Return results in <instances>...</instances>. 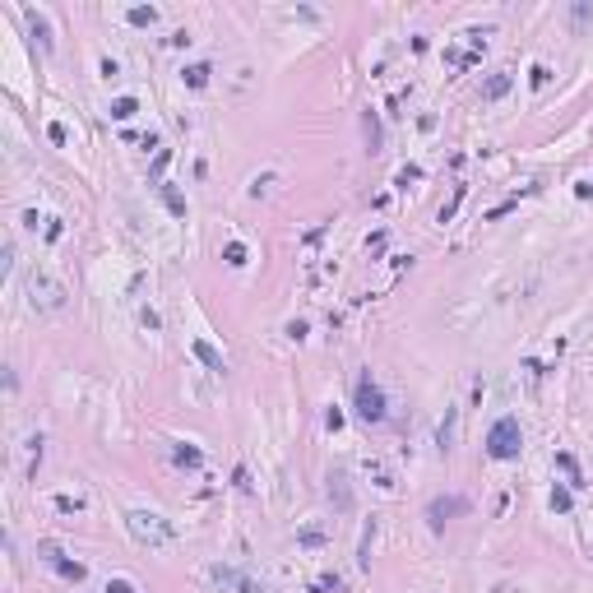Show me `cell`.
<instances>
[{"mask_svg": "<svg viewBox=\"0 0 593 593\" xmlns=\"http://www.w3.org/2000/svg\"><path fill=\"white\" fill-rule=\"evenodd\" d=\"M195 357H200V362H204V366H209V371H223V357H218V353H214V348H209V343H204V339L195 343Z\"/></svg>", "mask_w": 593, "mask_h": 593, "instance_id": "5", "label": "cell"}, {"mask_svg": "<svg viewBox=\"0 0 593 593\" xmlns=\"http://www.w3.org/2000/svg\"><path fill=\"white\" fill-rule=\"evenodd\" d=\"M112 593H130V584H112Z\"/></svg>", "mask_w": 593, "mask_h": 593, "instance_id": "8", "label": "cell"}, {"mask_svg": "<svg viewBox=\"0 0 593 593\" xmlns=\"http://www.w3.org/2000/svg\"><path fill=\"white\" fill-rule=\"evenodd\" d=\"M487 450H491V459H510L514 450H519V422H514V417H501V422L491 426V436H487Z\"/></svg>", "mask_w": 593, "mask_h": 593, "instance_id": "1", "label": "cell"}, {"mask_svg": "<svg viewBox=\"0 0 593 593\" xmlns=\"http://www.w3.org/2000/svg\"><path fill=\"white\" fill-rule=\"evenodd\" d=\"M130 112H135V103H130V98H121V103H116V107H112V116H121V121H126V116H130Z\"/></svg>", "mask_w": 593, "mask_h": 593, "instance_id": "7", "label": "cell"}, {"mask_svg": "<svg viewBox=\"0 0 593 593\" xmlns=\"http://www.w3.org/2000/svg\"><path fill=\"white\" fill-rule=\"evenodd\" d=\"M459 510H464V501H459V496H455V501H436V505H431V524H445V514H459Z\"/></svg>", "mask_w": 593, "mask_h": 593, "instance_id": "4", "label": "cell"}, {"mask_svg": "<svg viewBox=\"0 0 593 593\" xmlns=\"http://www.w3.org/2000/svg\"><path fill=\"white\" fill-rule=\"evenodd\" d=\"M357 412H362L366 422H380V417H385V394L371 385V376L357 380Z\"/></svg>", "mask_w": 593, "mask_h": 593, "instance_id": "2", "label": "cell"}, {"mask_svg": "<svg viewBox=\"0 0 593 593\" xmlns=\"http://www.w3.org/2000/svg\"><path fill=\"white\" fill-rule=\"evenodd\" d=\"M130 528H135V537H144V542H167L171 528L158 524V514H130Z\"/></svg>", "mask_w": 593, "mask_h": 593, "instance_id": "3", "label": "cell"}, {"mask_svg": "<svg viewBox=\"0 0 593 593\" xmlns=\"http://www.w3.org/2000/svg\"><path fill=\"white\" fill-rule=\"evenodd\" d=\"M505 89H510V74H496V79H491V84H487V89H482V93H487V98H501Z\"/></svg>", "mask_w": 593, "mask_h": 593, "instance_id": "6", "label": "cell"}]
</instances>
